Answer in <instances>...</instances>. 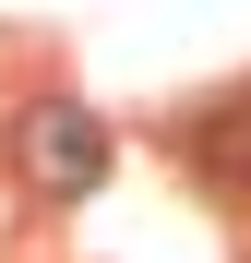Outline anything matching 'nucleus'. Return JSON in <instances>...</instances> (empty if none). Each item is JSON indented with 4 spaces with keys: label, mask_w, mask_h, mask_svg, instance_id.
Instances as JSON below:
<instances>
[{
    "label": "nucleus",
    "mask_w": 251,
    "mask_h": 263,
    "mask_svg": "<svg viewBox=\"0 0 251 263\" xmlns=\"http://www.w3.org/2000/svg\"><path fill=\"white\" fill-rule=\"evenodd\" d=\"M24 180L48 192V203H84V192L108 180V120H96V108H72V96H60V108H36V120H24Z\"/></svg>",
    "instance_id": "1"
}]
</instances>
